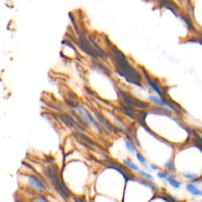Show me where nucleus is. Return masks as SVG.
Returning a JSON list of instances; mask_svg holds the SVG:
<instances>
[{"mask_svg":"<svg viewBox=\"0 0 202 202\" xmlns=\"http://www.w3.org/2000/svg\"><path fill=\"white\" fill-rule=\"evenodd\" d=\"M75 110H76L77 112L78 113L79 115H80V118H81L82 121H83L85 123L87 124L88 126L93 127L94 129H95L96 130H97V131L102 132L101 127L99 126V124L94 120L92 117L85 110H84L82 107H75Z\"/></svg>","mask_w":202,"mask_h":202,"instance_id":"obj_1","label":"nucleus"},{"mask_svg":"<svg viewBox=\"0 0 202 202\" xmlns=\"http://www.w3.org/2000/svg\"><path fill=\"white\" fill-rule=\"evenodd\" d=\"M198 185L199 184L196 181L190 182L186 185V189L192 196L200 197H202V189L200 186H198Z\"/></svg>","mask_w":202,"mask_h":202,"instance_id":"obj_2","label":"nucleus"},{"mask_svg":"<svg viewBox=\"0 0 202 202\" xmlns=\"http://www.w3.org/2000/svg\"><path fill=\"white\" fill-rule=\"evenodd\" d=\"M28 183H29V185L30 186L31 188H33L34 190L37 191L39 193H42L44 191V187L41 185V183L34 176H29Z\"/></svg>","mask_w":202,"mask_h":202,"instance_id":"obj_3","label":"nucleus"},{"mask_svg":"<svg viewBox=\"0 0 202 202\" xmlns=\"http://www.w3.org/2000/svg\"><path fill=\"white\" fill-rule=\"evenodd\" d=\"M166 181L175 189H179L180 187H181V182L179 181L177 179H175L173 176L168 175V178L166 179Z\"/></svg>","mask_w":202,"mask_h":202,"instance_id":"obj_4","label":"nucleus"},{"mask_svg":"<svg viewBox=\"0 0 202 202\" xmlns=\"http://www.w3.org/2000/svg\"><path fill=\"white\" fill-rule=\"evenodd\" d=\"M124 164L126 165V166H127L128 168H130L131 170H133V171H140L139 170V167L137 166V165H136L135 164H134L133 161H132L131 160H129V159H126V160H124Z\"/></svg>","mask_w":202,"mask_h":202,"instance_id":"obj_5","label":"nucleus"},{"mask_svg":"<svg viewBox=\"0 0 202 202\" xmlns=\"http://www.w3.org/2000/svg\"><path fill=\"white\" fill-rule=\"evenodd\" d=\"M96 117H97V118L99 120V122H101V124H102V126H103V127L106 129L107 130H108L109 132L111 131V126H110V124L107 122V121L104 118H103V117H101L100 115H99L98 114H96Z\"/></svg>","mask_w":202,"mask_h":202,"instance_id":"obj_6","label":"nucleus"},{"mask_svg":"<svg viewBox=\"0 0 202 202\" xmlns=\"http://www.w3.org/2000/svg\"><path fill=\"white\" fill-rule=\"evenodd\" d=\"M125 145H126V148L130 153H134L135 152V148H134V145L131 143V141L130 140L126 139L125 140Z\"/></svg>","mask_w":202,"mask_h":202,"instance_id":"obj_7","label":"nucleus"},{"mask_svg":"<svg viewBox=\"0 0 202 202\" xmlns=\"http://www.w3.org/2000/svg\"><path fill=\"white\" fill-rule=\"evenodd\" d=\"M138 174H139L141 177L145 178V179H149V180H153V179H154L153 176L151 175L150 174L147 173V172H145V171H138Z\"/></svg>","mask_w":202,"mask_h":202,"instance_id":"obj_8","label":"nucleus"},{"mask_svg":"<svg viewBox=\"0 0 202 202\" xmlns=\"http://www.w3.org/2000/svg\"><path fill=\"white\" fill-rule=\"evenodd\" d=\"M136 156H137V160H138V161H139V162L141 163V164H143V166L146 167V168H147L146 160H145V157H144L143 156H142V155H141L140 153H136Z\"/></svg>","mask_w":202,"mask_h":202,"instance_id":"obj_9","label":"nucleus"},{"mask_svg":"<svg viewBox=\"0 0 202 202\" xmlns=\"http://www.w3.org/2000/svg\"><path fill=\"white\" fill-rule=\"evenodd\" d=\"M157 176H158L160 179H166L167 178H168V175L164 171H159L158 173H157Z\"/></svg>","mask_w":202,"mask_h":202,"instance_id":"obj_10","label":"nucleus"},{"mask_svg":"<svg viewBox=\"0 0 202 202\" xmlns=\"http://www.w3.org/2000/svg\"><path fill=\"white\" fill-rule=\"evenodd\" d=\"M33 202H47V200H46L43 197L37 196L33 199Z\"/></svg>","mask_w":202,"mask_h":202,"instance_id":"obj_11","label":"nucleus"},{"mask_svg":"<svg viewBox=\"0 0 202 202\" xmlns=\"http://www.w3.org/2000/svg\"><path fill=\"white\" fill-rule=\"evenodd\" d=\"M59 182L57 181V178L56 179V181H54V182ZM55 185L57 186V183H56ZM61 186H62L61 183H58V188H59V189H61Z\"/></svg>","mask_w":202,"mask_h":202,"instance_id":"obj_12","label":"nucleus"},{"mask_svg":"<svg viewBox=\"0 0 202 202\" xmlns=\"http://www.w3.org/2000/svg\"><path fill=\"white\" fill-rule=\"evenodd\" d=\"M150 168L152 170H153V171H156V170L157 169V166H155L154 164H151V165H150Z\"/></svg>","mask_w":202,"mask_h":202,"instance_id":"obj_13","label":"nucleus"},{"mask_svg":"<svg viewBox=\"0 0 202 202\" xmlns=\"http://www.w3.org/2000/svg\"><path fill=\"white\" fill-rule=\"evenodd\" d=\"M75 201L76 202H84V201H82L81 200H80V199H76V198H75Z\"/></svg>","mask_w":202,"mask_h":202,"instance_id":"obj_14","label":"nucleus"},{"mask_svg":"<svg viewBox=\"0 0 202 202\" xmlns=\"http://www.w3.org/2000/svg\"><path fill=\"white\" fill-rule=\"evenodd\" d=\"M201 202H202V200H201Z\"/></svg>","mask_w":202,"mask_h":202,"instance_id":"obj_15","label":"nucleus"}]
</instances>
